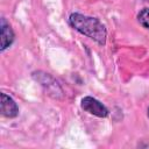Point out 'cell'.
I'll list each match as a JSON object with an SVG mask.
<instances>
[{"mask_svg":"<svg viewBox=\"0 0 149 149\" xmlns=\"http://www.w3.org/2000/svg\"><path fill=\"white\" fill-rule=\"evenodd\" d=\"M137 20L140 22V24L146 28L147 30H149V8H143L139 15H137Z\"/></svg>","mask_w":149,"mask_h":149,"instance_id":"obj_5","label":"cell"},{"mask_svg":"<svg viewBox=\"0 0 149 149\" xmlns=\"http://www.w3.org/2000/svg\"><path fill=\"white\" fill-rule=\"evenodd\" d=\"M81 108L88 112L90 114H93L99 118H105L108 114L107 108L99 100L92 97H85L81 99Z\"/></svg>","mask_w":149,"mask_h":149,"instance_id":"obj_2","label":"cell"},{"mask_svg":"<svg viewBox=\"0 0 149 149\" xmlns=\"http://www.w3.org/2000/svg\"><path fill=\"white\" fill-rule=\"evenodd\" d=\"M14 40V34L9 24L5 22V20H1V50L3 51L6 48H8Z\"/></svg>","mask_w":149,"mask_h":149,"instance_id":"obj_4","label":"cell"},{"mask_svg":"<svg viewBox=\"0 0 149 149\" xmlns=\"http://www.w3.org/2000/svg\"><path fill=\"white\" fill-rule=\"evenodd\" d=\"M148 116H149V108H148Z\"/></svg>","mask_w":149,"mask_h":149,"instance_id":"obj_6","label":"cell"},{"mask_svg":"<svg viewBox=\"0 0 149 149\" xmlns=\"http://www.w3.org/2000/svg\"><path fill=\"white\" fill-rule=\"evenodd\" d=\"M70 23L81 34L95 40L100 44L105 43L106 30L105 27L97 19L76 13L70 16Z\"/></svg>","mask_w":149,"mask_h":149,"instance_id":"obj_1","label":"cell"},{"mask_svg":"<svg viewBox=\"0 0 149 149\" xmlns=\"http://www.w3.org/2000/svg\"><path fill=\"white\" fill-rule=\"evenodd\" d=\"M1 112H2V115L7 118H14L17 115V112H19V108L15 101L5 93H1Z\"/></svg>","mask_w":149,"mask_h":149,"instance_id":"obj_3","label":"cell"}]
</instances>
